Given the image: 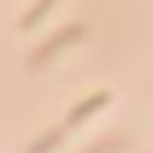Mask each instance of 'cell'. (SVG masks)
<instances>
[{
    "instance_id": "3957f363",
    "label": "cell",
    "mask_w": 153,
    "mask_h": 153,
    "mask_svg": "<svg viewBox=\"0 0 153 153\" xmlns=\"http://www.w3.org/2000/svg\"><path fill=\"white\" fill-rule=\"evenodd\" d=\"M49 4H52V0H41V4H37L34 11H30L26 19H22V26H34V19H37V15H45V11H49Z\"/></svg>"
},
{
    "instance_id": "277c9868",
    "label": "cell",
    "mask_w": 153,
    "mask_h": 153,
    "mask_svg": "<svg viewBox=\"0 0 153 153\" xmlns=\"http://www.w3.org/2000/svg\"><path fill=\"white\" fill-rule=\"evenodd\" d=\"M108 149H120V142H116V138H108L105 146H97V149H90V153H108Z\"/></svg>"
},
{
    "instance_id": "7a4b0ae2",
    "label": "cell",
    "mask_w": 153,
    "mask_h": 153,
    "mask_svg": "<svg viewBox=\"0 0 153 153\" xmlns=\"http://www.w3.org/2000/svg\"><path fill=\"white\" fill-rule=\"evenodd\" d=\"M105 101H108V94H94V97H90V101H82L79 108H75L71 116H67V123H79V120H86L90 112H94V108H101Z\"/></svg>"
},
{
    "instance_id": "6da1fadb",
    "label": "cell",
    "mask_w": 153,
    "mask_h": 153,
    "mask_svg": "<svg viewBox=\"0 0 153 153\" xmlns=\"http://www.w3.org/2000/svg\"><path fill=\"white\" fill-rule=\"evenodd\" d=\"M79 34H82V26H67V30H64V34H60V37H52V41H49V45H45V49L37 52V56H34V64H41V60H49L52 52L60 49V45H67V41H75V37H79Z\"/></svg>"
}]
</instances>
